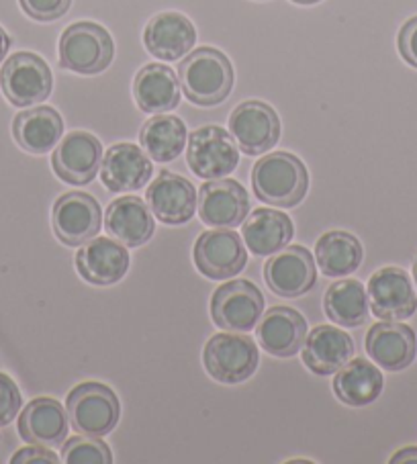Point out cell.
I'll return each instance as SVG.
<instances>
[{
    "mask_svg": "<svg viewBox=\"0 0 417 464\" xmlns=\"http://www.w3.org/2000/svg\"><path fill=\"white\" fill-rule=\"evenodd\" d=\"M324 307L325 315L330 317L334 324H338L342 327L363 325L368 319V314H371L364 285L360 281H354V278L334 283L325 293Z\"/></svg>",
    "mask_w": 417,
    "mask_h": 464,
    "instance_id": "cell-31",
    "label": "cell"
},
{
    "mask_svg": "<svg viewBox=\"0 0 417 464\" xmlns=\"http://www.w3.org/2000/svg\"><path fill=\"white\" fill-rule=\"evenodd\" d=\"M184 97L197 107L221 105L234 88V66L226 53L215 47L192 50L179 66Z\"/></svg>",
    "mask_w": 417,
    "mask_h": 464,
    "instance_id": "cell-1",
    "label": "cell"
},
{
    "mask_svg": "<svg viewBox=\"0 0 417 464\" xmlns=\"http://www.w3.org/2000/svg\"><path fill=\"white\" fill-rule=\"evenodd\" d=\"M62 462L66 464H111L113 454L101 438L80 434L70 438L62 448Z\"/></svg>",
    "mask_w": 417,
    "mask_h": 464,
    "instance_id": "cell-32",
    "label": "cell"
},
{
    "mask_svg": "<svg viewBox=\"0 0 417 464\" xmlns=\"http://www.w3.org/2000/svg\"><path fill=\"white\" fill-rule=\"evenodd\" d=\"M187 125L176 115H156L143 123L140 143L154 162H174L187 146Z\"/></svg>",
    "mask_w": 417,
    "mask_h": 464,
    "instance_id": "cell-29",
    "label": "cell"
},
{
    "mask_svg": "<svg viewBox=\"0 0 417 464\" xmlns=\"http://www.w3.org/2000/svg\"><path fill=\"white\" fill-rule=\"evenodd\" d=\"M264 314V297L250 281H231L215 289L211 317L218 327L234 334L256 330Z\"/></svg>",
    "mask_w": 417,
    "mask_h": 464,
    "instance_id": "cell-8",
    "label": "cell"
},
{
    "mask_svg": "<svg viewBox=\"0 0 417 464\" xmlns=\"http://www.w3.org/2000/svg\"><path fill=\"white\" fill-rule=\"evenodd\" d=\"M0 88L11 105L25 109L50 97L53 76L45 60L37 53L19 52L13 53L0 70Z\"/></svg>",
    "mask_w": 417,
    "mask_h": 464,
    "instance_id": "cell-5",
    "label": "cell"
},
{
    "mask_svg": "<svg viewBox=\"0 0 417 464\" xmlns=\"http://www.w3.org/2000/svg\"><path fill=\"white\" fill-rule=\"evenodd\" d=\"M76 268L86 283L109 286L121 281L130 270V254L117 239L92 237L76 254Z\"/></svg>",
    "mask_w": 417,
    "mask_h": 464,
    "instance_id": "cell-18",
    "label": "cell"
},
{
    "mask_svg": "<svg viewBox=\"0 0 417 464\" xmlns=\"http://www.w3.org/2000/svg\"><path fill=\"white\" fill-rule=\"evenodd\" d=\"M187 164L192 174L203 180L226 179L239 164V148L223 127H199L189 138Z\"/></svg>",
    "mask_w": 417,
    "mask_h": 464,
    "instance_id": "cell-6",
    "label": "cell"
},
{
    "mask_svg": "<svg viewBox=\"0 0 417 464\" xmlns=\"http://www.w3.org/2000/svg\"><path fill=\"white\" fill-rule=\"evenodd\" d=\"M293 3H296V5H317V3H322V0H293Z\"/></svg>",
    "mask_w": 417,
    "mask_h": 464,
    "instance_id": "cell-39",
    "label": "cell"
},
{
    "mask_svg": "<svg viewBox=\"0 0 417 464\" xmlns=\"http://www.w3.org/2000/svg\"><path fill=\"white\" fill-rule=\"evenodd\" d=\"M293 236L295 226L291 218L275 209H256L250 218H246L242 226L244 244L260 258L285 250L291 244Z\"/></svg>",
    "mask_w": 417,
    "mask_h": 464,
    "instance_id": "cell-26",
    "label": "cell"
},
{
    "mask_svg": "<svg viewBox=\"0 0 417 464\" xmlns=\"http://www.w3.org/2000/svg\"><path fill=\"white\" fill-rule=\"evenodd\" d=\"M63 133V121L52 107H35L21 111L13 121V135L19 146L29 154H47L58 146Z\"/></svg>",
    "mask_w": 417,
    "mask_h": 464,
    "instance_id": "cell-27",
    "label": "cell"
},
{
    "mask_svg": "<svg viewBox=\"0 0 417 464\" xmlns=\"http://www.w3.org/2000/svg\"><path fill=\"white\" fill-rule=\"evenodd\" d=\"M133 97L143 113L162 115L180 102V80L162 63H148L133 80Z\"/></svg>",
    "mask_w": 417,
    "mask_h": 464,
    "instance_id": "cell-25",
    "label": "cell"
},
{
    "mask_svg": "<svg viewBox=\"0 0 417 464\" xmlns=\"http://www.w3.org/2000/svg\"><path fill=\"white\" fill-rule=\"evenodd\" d=\"M366 352L383 371L399 372L413 362L417 352L415 332L405 324L387 322L373 325L366 334Z\"/></svg>",
    "mask_w": 417,
    "mask_h": 464,
    "instance_id": "cell-19",
    "label": "cell"
},
{
    "mask_svg": "<svg viewBox=\"0 0 417 464\" xmlns=\"http://www.w3.org/2000/svg\"><path fill=\"white\" fill-rule=\"evenodd\" d=\"M68 411L50 397H37L25 405L19 418V434L29 444L55 448L68 438Z\"/></svg>",
    "mask_w": 417,
    "mask_h": 464,
    "instance_id": "cell-22",
    "label": "cell"
},
{
    "mask_svg": "<svg viewBox=\"0 0 417 464\" xmlns=\"http://www.w3.org/2000/svg\"><path fill=\"white\" fill-rule=\"evenodd\" d=\"M104 229L125 247H140L154 236L156 223L150 207L140 197H121L109 205Z\"/></svg>",
    "mask_w": 417,
    "mask_h": 464,
    "instance_id": "cell-24",
    "label": "cell"
},
{
    "mask_svg": "<svg viewBox=\"0 0 417 464\" xmlns=\"http://www.w3.org/2000/svg\"><path fill=\"white\" fill-rule=\"evenodd\" d=\"M383 372L364 358H354L344 364L334 379V393L350 407H366L383 393Z\"/></svg>",
    "mask_w": 417,
    "mask_h": 464,
    "instance_id": "cell-28",
    "label": "cell"
},
{
    "mask_svg": "<svg viewBox=\"0 0 417 464\" xmlns=\"http://www.w3.org/2000/svg\"><path fill=\"white\" fill-rule=\"evenodd\" d=\"M397 47L401 58H403L409 66L417 68V17H412L403 27H401Z\"/></svg>",
    "mask_w": 417,
    "mask_h": 464,
    "instance_id": "cell-35",
    "label": "cell"
},
{
    "mask_svg": "<svg viewBox=\"0 0 417 464\" xmlns=\"http://www.w3.org/2000/svg\"><path fill=\"white\" fill-rule=\"evenodd\" d=\"M143 44L154 58L176 62L192 52L197 44V29L182 13H160L143 31Z\"/></svg>",
    "mask_w": 417,
    "mask_h": 464,
    "instance_id": "cell-20",
    "label": "cell"
},
{
    "mask_svg": "<svg viewBox=\"0 0 417 464\" xmlns=\"http://www.w3.org/2000/svg\"><path fill=\"white\" fill-rule=\"evenodd\" d=\"M303 346V364L319 377L338 372L354 356V342L335 325H317Z\"/></svg>",
    "mask_w": 417,
    "mask_h": 464,
    "instance_id": "cell-23",
    "label": "cell"
},
{
    "mask_svg": "<svg viewBox=\"0 0 417 464\" xmlns=\"http://www.w3.org/2000/svg\"><path fill=\"white\" fill-rule=\"evenodd\" d=\"M309 188L307 168L295 154L275 151L252 168V190L262 203L275 207L299 205Z\"/></svg>",
    "mask_w": 417,
    "mask_h": 464,
    "instance_id": "cell-2",
    "label": "cell"
},
{
    "mask_svg": "<svg viewBox=\"0 0 417 464\" xmlns=\"http://www.w3.org/2000/svg\"><path fill=\"white\" fill-rule=\"evenodd\" d=\"M21 405L23 397L17 382L11 377H6L5 372H0V428L9 426V423L17 418Z\"/></svg>",
    "mask_w": 417,
    "mask_h": 464,
    "instance_id": "cell-33",
    "label": "cell"
},
{
    "mask_svg": "<svg viewBox=\"0 0 417 464\" xmlns=\"http://www.w3.org/2000/svg\"><path fill=\"white\" fill-rule=\"evenodd\" d=\"M146 201L150 211L166 226H182L197 213L199 193L184 176L164 170L150 184Z\"/></svg>",
    "mask_w": 417,
    "mask_h": 464,
    "instance_id": "cell-16",
    "label": "cell"
},
{
    "mask_svg": "<svg viewBox=\"0 0 417 464\" xmlns=\"http://www.w3.org/2000/svg\"><path fill=\"white\" fill-rule=\"evenodd\" d=\"M315 258L325 276L340 278L354 275L364 258L363 244L348 231H330L317 239Z\"/></svg>",
    "mask_w": 417,
    "mask_h": 464,
    "instance_id": "cell-30",
    "label": "cell"
},
{
    "mask_svg": "<svg viewBox=\"0 0 417 464\" xmlns=\"http://www.w3.org/2000/svg\"><path fill=\"white\" fill-rule=\"evenodd\" d=\"M229 133L246 156H262L280 140V119L267 102L246 101L231 113Z\"/></svg>",
    "mask_w": 417,
    "mask_h": 464,
    "instance_id": "cell-9",
    "label": "cell"
},
{
    "mask_svg": "<svg viewBox=\"0 0 417 464\" xmlns=\"http://www.w3.org/2000/svg\"><path fill=\"white\" fill-rule=\"evenodd\" d=\"M264 281L268 289L285 299L307 295L317 283V270L313 256L303 246H291L276 252L264 266Z\"/></svg>",
    "mask_w": 417,
    "mask_h": 464,
    "instance_id": "cell-13",
    "label": "cell"
},
{
    "mask_svg": "<svg viewBox=\"0 0 417 464\" xmlns=\"http://www.w3.org/2000/svg\"><path fill=\"white\" fill-rule=\"evenodd\" d=\"M19 5L31 19L50 23L68 13L72 0H19Z\"/></svg>",
    "mask_w": 417,
    "mask_h": 464,
    "instance_id": "cell-34",
    "label": "cell"
},
{
    "mask_svg": "<svg viewBox=\"0 0 417 464\" xmlns=\"http://www.w3.org/2000/svg\"><path fill=\"white\" fill-rule=\"evenodd\" d=\"M13 464H29V462H39V464H58L60 459L55 456L52 450H47L45 446H29V448H23L17 454L11 459Z\"/></svg>",
    "mask_w": 417,
    "mask_h": 464,
    "instance_id": "cell-36",
    "label": "cell"
},
{
    "mask_svg": "<svg viewBox=\"0 0 417 464\" xmlns=\"http://www.w3.org/2000/svg\"><path fill=\"white\" fill-rule=\"evenodd\" d=\"M58 52L63 70L94 76L111 66L115 58V44L104 27L91 21H80L63 31Z\"/></svg>",
    "mask_w": 417,
    "mask_h": 464,
    "instance_id": "cell-3",
    "label": "cell"
},
{
    "mask_svg": "<svg viewBox=\"0 0 417 464\" xmlns=\"http://www.w3.org/2000/svg\"><path fill=\"white\" fill-rule=\"evenodd\" d=\"M66 411L76 434L102 438L117 428L121 405L117 395L101 382H82L68 393Z\"/></svg>",
    "mask_w": 417,
    "mask_h": 464,
    "instance_id": "cell-4",
    "label": "cell"
},
{
    "mask_svg": "<svg viewBox=\"0 0 417 464\" xmlns=\"http://www.w3.org/2000/svg\"><path fill=\"white\" fill-rule=\"evenodd\" d=\"M256 335L264 352L276 358H288L303 348L307 338V322L299 311L278 305L260 317Z\"/></svg>",
    "mask_w": 417,
    "mask_h": 464,
    "instance_id": "cell-21",
    "label": "cell"
},
{
    "mask_svg": "<svg viewBox=\"0 0 417 464\" xmlns=\"http://www.w3.org/2000/svg\"><path fill=\"white\" fill-rule=\"evenodd\" d=\"M154 174L151 158L133 143L109 148L101 164V180L111 193H133L150 182Z\"/></svg>",
    "mask_w": 417,
    "mask_h": 464,
    "instance_id": "cell-17",
    "label": "cell"
},
{
    "mask_svg": "<svg viewBox=\"0 0 417 464\" xmlns=\"http://www.w3.org/2000/svg\"><path fill=\"white\" fill-rule=\"evenodd\" d=\"M192 258L200 275L213 281H226L246 268L247 252L236 231L213 229L199 236Z\"/></svg>",
    "mask_w": 417,
    "mask_h": 464,
    "instance_id": "cell-10",
    "label": "cell"
},
{
    "mask_svg": "<svg viewBox=\"0 0 417 464\" xmlns=\"http://www.w3.org/2000/svg\"><path fill=\"white\" fill-rule=\"evenodd\" d=\"M413 283H415V286H417V258H415V262H413Z\"/></svg>",
    "mask_w": 417,
    "mask_h": 464,
    "instance_id": "cell-40",
    "label": "cell"
},
{
    "mask_svg": "<svg viewBox=\"0 0 417 464\" xmlns=\"http://www.w3.org/2000/svg\"><path fill=\"white\" fill-rule=\"evenodd\" d=\"M391 462H393V464H399V462H417V448H415V446L403 448V450L395 452V456H393Z\"/></svg>",
    "mask_w": 417,
    "mask_h": 464,
    "instance_id": "cell-37",
    "label": "cell"
},
{
    "mask_svg": "<svg viewBox=\"0 0 417 464\" xmlns=\"http://www.w3.org/2000/svg\"><path fill=\"white\" fill-rule=\"evenodd\" d=\"M101 205L86 193H66L53 205V234L66 246H82L101 231Z\"/></svg>",
    "mask_w": 417,
    "mask_h": 464,
    "instance_id": "cell-15",
    "label": "cell"
},
{
    "mask_svg": "<svg viewBox=\"0 0 417 464\" xmlns=\"http://www.w3.org/2000/svg\"><path fill=\"white\" fill-rule=\"evenodd\" d=\"M203 362L218 382L238 385L250 379L258 368V346L247 335L218 334L205 343Z\"/></svg>",
    "mask_w": 417,
    "mask_h": 464,
    "instance_id": "cell-7",
    "label": "cell"
},
{
    "mask_svg": "<svg viewBox=\"0 0 417 464\" xmlns=\"http://www.w3.org/2000/svg\"><path fill=\"white\" fill-rule=\"evenodd\" d=\"M9 50H11V37H9V34H6L3 27H0V63L5 62Z\"/></svg>",
    "mask_w": 417,
    "mask_h": 464,
    "instance_id": "cell-38",
    "label": "cell"
},
{
    "mask_svg": "<svg viewBox=\"0 0 417 464\" xmlns=\"http://www.w3.org/2000/svg\"><path fill=\"white\" fill-rule=\"evenodd\" d=\"M102 164V143L88 131H72L53 150V172L63 182L84 187L92 182Z\"/></svg>",
    "mask_w": 417,
    "mask_h": 464,
    "instance_id": "cell-14",
    "label": "cell"
},
{
    "mask_svg": "<svg viewBox=\"0 0 417 464\" xmlns=\"http://www.w3.org/2000/svg\"><path fill=\"white\" fill-rule=\"evenodd\" d=\"M368 305L379 319L403 322L417 311V295L405 270L387 266L376 270L368 281Z\"/></svg>",
    "mask_w": 417,
    "mask_h": 464,
    "instance_id": "cell-12",
    "label": "cell"
},
{
    "mask_svg": "<svg viewBox=\"0 0 417 464\" xmlns=\"http://www.w3.org/2000/svg\"><path fill=\"white\" fill-rule=\"evenodd\" d=\"M197 211L205 226L231 229L246 221L250 213V197L238 180H208L199 188Z\"/></svg>",
    "mask_w": 417,
    "mask_h": 464,
    "instance_id": "cell-11",
    "label": "cell"
}]
</instances>
